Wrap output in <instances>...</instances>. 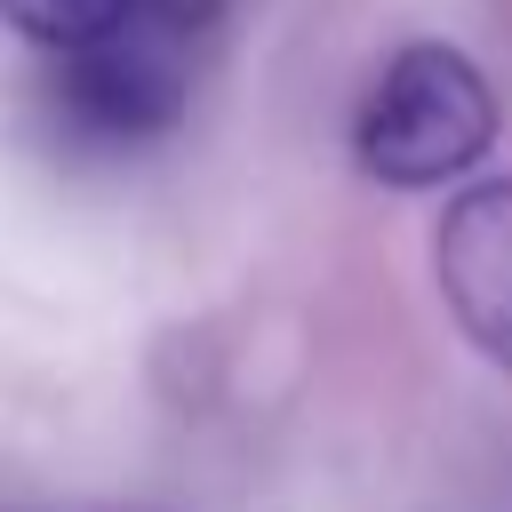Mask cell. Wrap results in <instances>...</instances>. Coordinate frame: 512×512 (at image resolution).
I'll return each mask as SVG.
<instances>
[{
  "label": "cell",
  "mask_w": 512,
  "mask_h": 512,
  "mask_svg": "<svg viewBox=\"0 0 512 512\" xmlns=\"http://www.w3.org/2000/svg\"><path fill=\"white\" fill-rule=\"evenodd\" d=\"M216 24H224V0H128L104 32L48 48L56 64L40 80V120L56 128L64 152H88V160L160 144L192 112V80Z\"/></svg>",
  "instance_id": "6da1fadb"
},
{
  "label": "cell",
  "mask_w": 512,
  "mask_h": 512,
  "mask_svg": "<svg viewBox=\"0 0 512 512\" xmlns=\"http://www.w3.org/2000/svg\"><path fill=\"white\" fill-rule=\"evenodd\" d=\"M496 144V88L448 40H408L352 112V152L392 192H432Z\"/></svg>",
  "instance_id": "7a4b0ae2"
},
{
  "label": "cell",
  "mask_w": 512,
  "mask_h": 512,
  "mask_svg": "<svg viewBox=\"0 0 512 512\" xmlns=\"http://www.w3.org/2000/svg\"><path fill=\"white\" fill-rule=\"evenodd\" d=\"M432 272H440V296L464 344L512 376V176L448 200L432 232Z\"/></svg>",
  "instance_id": "3957f363"
},
{
  "label": "cell",
  "mask_w": 512,
  "mask_h": 512,
  "mask_svg": "<svg viewBox=\"0 0 512 512\" xmlns=\"http://www.w3.org/2000/svg\"><path fill=\"white\" fill-rule=\"evenodd\" d=\"M128 0H0V16L32 40V48H72L88 32H104Z\"/></svg>",
  "instance_id": "277c9868"
}]
</instances>
